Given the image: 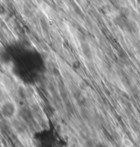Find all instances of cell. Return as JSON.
Segmentation results:
<instances>
[{"mask_svg": "<svg viewBox=\"0 0 140 147\" xmlns=\"http://www.w3.org/2000/svg\"><path fill=\"white\" fill-rule=\"evenodd\" d=\"M19 71L23 82L29 84L36 83L44 73V59L34 49H23L19 55Z\"/></svg>", "mask_w": 140, "mask_h": 147, "instance_id": "obj_1", "label": "cell"}, {"mask_svg": "<svg viewBox=\"0 0 140 147\" xmlns=\"http://www.w3.org/2000/svg\"><path fill=\"white\" fill-rule=\"evenodd\" d=\"M32 140L35 147H56L57 137L52 127H44L36 131Z\"/></svg>", "mask_w": 140, "mask_h": 147, "instance_id": "obj_2", "label": "cell"}, {"mask_svg": "<svg viewBox=\"0 0 140 147\" xmlns=\"http://www.w3.org/2000/svg\"><path fill=\"white\" fill-rule=\"evenodd\" d=\"M17 103L11 99H6L0 104V116L6 121H12L18 114Z\"/></svg>", "mask_w": 140, "mask_h": 147, "instance_id": "obj_3", "label": "cell"}, {"mask_svg": "<svg viewBox=\"0 0 140 147\" xmlns=\"http://www.w3.org/2000/svg\"><path fill=\"white\" fill-rule=\"evenodd\" d=\"M96 147H107V146H105V145L103 144H97Z\"/></svg>", "mask_w": 140, "mask_h": 147, "instance_id": "obj_4", "label": "cell"}]
</instances>
